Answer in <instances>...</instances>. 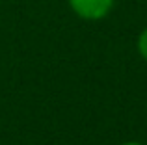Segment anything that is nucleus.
Masks as SVG:
<instances>
[{
  "label": "nucleus",
  "mask_w": 147,
  "mask_h": 145,
  "mask_svg": "<svg viewBox=\"0 0 147 145\" xmlns=\"http://www.w3.org/2000/svg\"><path fill=\"white\" fill-rule=\"evenodd\" d=\"M76 17L84 21H100L114 9L115 0H67Z\"/></svg>",
  "instance_id": "1"
},
{
  "label": "nucleus",
  "mask_w": 147,
  "mask_h": 145,
  "mask_svg": "<svg viewBox=\"0 0 147 145\" xmlns=\"http://www.w3.org/2000/svg\"><path fill=\"white\" fill-rule=\"evenodd\" d=\"M136 48H138V54L147 62V28H144L138 36V41H136Z\"/></svg>",
  "instance_id": "2"
},
{
  "label": "nucleus",
  "mask_w": 147,
  "mask_h": 145,
  "mask_svg": "<svg viewBox=\"0 0 147 145\" xmlns=\"http://www.w3.org/2000/svg\"><path fill=\"white\" fill-rule=\"evenodd\" d=\"M121 145H144V143H140V142H125V143H121Z\"/></svg>",
  "instance_id": "3"
}]
</instances>
